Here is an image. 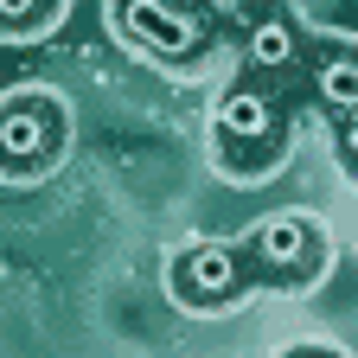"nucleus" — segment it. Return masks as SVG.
Wrapping results in <instances>:
<instances>
[{
	"label": "nucleus",
	"mask_w": 358,
	"mask_h": 358,
	"mask_svg": "<svg viewBox=\"0 0 358 358\" xmlns=\"http://www.w3.org/2000/svg\"><path fill=\"white\" fill-rule=\"evenodd\" d=\"M211 134H217V154L231 160V166L256 173V166H268V160L282 154V141H288V109H282L275 90H262V77H243V83L224 90V103L211 115Z\"/></svg>",
	"instance_id": "f257e3e1"
},
{
	"label": "nucleus",
	"mask_w": 358,
	"mask_h": 358,
	"mask_svg": "<svg viewBox=\"0 0 358 358\" xmlns=\"http://www.w3.org/2000/svg\"><path fill=\"white\" fill-rule=\"evenodd\" d=\"M243 250H250L256 282H268V288H307L327 268V231L313 217H301V211L262 217L256 231L243 237Z\"/></svg>",
	"instance_id": "7ed1b4c3"
},
{
	"label": "nucleus",
	"mask_w": 358,
	"mask_h": 358,
	"mask_svg": "<svg viewBox=\"0 0 358 358\" xmlns=\"http://www.w3.org/2000/svg\"><path fill=\"white\" fill-rule=\"evenodd\" d=\"M237 20H243L250 77H288V71H301L313 58L307 38H301V26H294V13L282 7V0H243Z\"/></svg>",
	"instance_id": "423d86ee"
},
{
	"label": "nucleus",
	"mask_w": 358,
	"mask_h": 358,
	"mask_svg": "<svg viewBox=\"0 0 358 358\" xmlns=\"http://www.w3.org/2000/svg\"><path fill=\"white\" fill-rule=\"evenodd\" d=\"M307 77L333 115H358V45H313Z\"/></svg>",
	"instance_id": "0eeeda50"
},
{
	"label": "nucleus",
	"mask_w": 358,
	"mask_h": 358,
	"mask_svg": "<svg viewBox=\"0 0 358 358\" xmlns=\"http://www.w3.org/2000/svg\"><path fill=\"white\" fill-rule=\"evenodd\" d=\"M52 13H58V0H0V26H7V38H32Z\"/></svg>",
	"instance_id": "6e6552de"
},
{
	"label": "nucleus",
	"mask_w": 358,
	"mask_h": 358,
	"mask_svg": "<svg viewBox=\"0 0 358 358\" xmlns=\"http://www.w3.org/2000/svg\"><path fill=\"white\" fill-rule=\"evenodd\" d=\"M333 141H339V166H345V179L358 186V115H339Z\"/></svg>",
	"instance_id": "1a4fd4ad"
},
{
	"label": "nucleus",
	"mask_w": 358,
	"mask_h": 358,
	"mask_svg": "<svg viewBox=\"0 0 358 358\" xmlns=\"http://www.w3.org/2000/svg\"><path fill=\"white\" fill-rule=\"evenodd\" d=\"M282 358H345V352H333V345H288Z\"/></svg>",
	"instance_id": "9d476101"
},
{
	"label": "nucleus",
	"mask_w": 358,
	"mask_h": 358,
	"mask_svg": "<svg viewBox=\"0 0 358 358\" xmlns=\"http://www.w3.org/2000/svg\"><path fill=\"white\" fill-rule=\"evenodd\" d=\"M115 26L141 45V52L154 58H199L211 52V38H217V13L199 7V0H115Z\"/></svg>",
	"instance_id": "f03ea898"
},
{
	"label": "nucleus",
	"mask_w": 358,
	"mask_h": 358,
	"mask_svg": "<svg viewBox=\"0 0 358 358\" xmlns=\"http://www.w3.org/2000/svg\"><path fill=\"white\" fill-rule=\"evenodd\" d=\"M173 294L199 307V313H217V307H231L256 288V268H250V250L243 243H192V250H179L173 256Z\"/></svg>",
	"instance_id": "20e7f679"
},
{
	"label": "nucleus",
	"mask_w": 358,
	"mask_h": 358,
	"mask_svg": "<svg viewBox=\"0 0 358 358\" xmlns=\"http://www.w3.org/2000/svg\"><path fill=\"white\" fill-rule=\"evenodd\" d=\"M64 148V109L52 96H7L0 109V160L13 179H32L58 160Z\"/></svg>",
	"instance_id": "39448f33"
}]
</instances>
